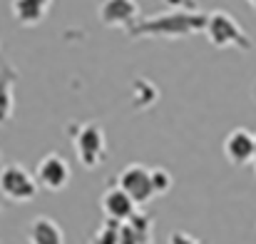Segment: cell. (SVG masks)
<instances>
[{
    "label": "cell",
    "instance_id": "obj_3",
    "mask_svg": "<svg viewBox=\"0 0 256 244\" xmlns=\"http://www.w3.org/2000/svg\"><path fill=\"white\" fill-rule=\"evenodd\" d=\"M70 132H72L70 142H72L75 157L85 169H94V167H100L104 162V157H107V137H104V130L97 122L72 125Z\"/></svg>",
    "mask_w": 256,
    "mask_h": 244
},
{
    "label": "cell",
    "instance_id": "obj_4",
    "mask_svg": "<svg viewBox=\"0 0 256 244\" xmlns=\"http://www.w3.org/2000/svg\"><path fill=\"white\" fill-rule=\"evenodd\" d=\"M38 182L35 174L28 172L22 164L10 162L0 167V194L10 202H32L38 197Z\"/></svg>",
    "mask_w": 256,
    "mask_h": 244
},
{
    "label": "cell",
    "instance_id": "obj_16",
    "mask_svg": "<svg viewBox=\"0 0 256 244\" xmlns=\"http://www.w3.org/2000/svg\"><path fill=\"white\" fill-rule=\"evenodd\" d=\"M172 184H174V179H172V174L167 169H162V167H152V189H154V197H162V194H167L172 189Z\"/></svg>",
    "mask_w": 256,
    "mask_h": 244
},
{
    "label": "cell",
    "instance_id": "obj_18",
    "mask_svg": "<svg viewBox=\"0 0 256 244\" xmlns=\"http://www.w3.org/2000/svg\"><path fill=\"white\" fill-rule=\"evenodd\" d=\"M172 10H196V0H164Z\"/></svg>",
    "mask_w": 256,
    "mask_h": 244
},
{
    "label": "cell",
    "instance_id": "obj_12",
    "mask_svg": "<svg viewBox=\"0 0 256 244\" xmlns=\"http://www.w3.org/2000/svg\"><path fill=\"white\" fill-rule=\"evenodd\" d=\"M120 244H152V222L142 214L122 222L120 227Z\"/></svg>",
    "mask_w": 256,
    "mask_h": 244
},
{
    "label": "cell",
    "instance_id": "obj_14",
    "mask_svg": "<svg viewBox=\"0 0 256 244\" xmlns=\"http://www.w3.org/2000/svg\"><path fill=\"white\" fill-rule=\"evenodd\" d=\"M157 87L152 85L150 80H144V78H140V80L132 85V102H134V107L137 110H147V107H152L154 102H157Z\"/></svg>",
    "mask_w": 256,
    "mask_h": 244
},
{
    "label": "cell",
    "instance_id": "obj_17",
    "mask_svg": "<svg viewBox=\"0 0 256 244\" xmlns=\"http://www.w3.org/2000/svg\"><path fill=\"white\" fill-rule=\"evenodd\" d=\"M167 244H204V242H202V239H196V237H192L189 232L176 229V232H172L170 234V242Z\"/></svg>",
    "mask_w": 256,
    "mask_h": 244
},
{
    "label": "cell",
    "instance_id": "obj_8",
    "mask_svg": "<svg viewBox=\"0 0 256 244\" xmlns=\"http://www.w3.org/2000/svg\"><path fill=\"white\" fill-rule=\"evenodd\" d=\"M224 157L236 167L252 162L254 157V132H249L246 127H236L224 137Z\"/></svg>",
    "mask_w": 256,
    "mask_h": 244
},
{
    "label": "cell",
    "instance_id": "obj_15",
    "mask_svg": "<svg viewBox=\"0 0 256 244\" xmlns=\"http://www.w3.org/2000/svg\"><path fill=\"white\" fill-rule=\"evenodd\" d=\"M120 222L104 219L102 227L97 229V234L92 237V244H120Z\"/></svg>",
    "mask_w": 256,
    "mask_h": 244
},
{
    "label": "cell",
    "instance_id": "obj_13",
    "mask_svg": "<svg viewBox=\"0 0 256 244\" xmlns=\"http://www.w3.org/2000/svg\"><path fill=\"white\" fill-rule=\"evenodd\" d=\"M15 110V70L0 68V125L12 117Z\"/></svg>",
    "mask_w": 256,
    "mask_h": 244
},
{
    "label": "cell",
    "instance_id": "obj_5",
    "mask_svg": "<svg viewBox=\"0 0 256 244\" xmlns=\"http://www.w3.org/2000/svg\"><path fill=\"white\" fill-rule=\"evenodd\" d=\"M117 187L137 204H147L154 199V189H152V169L144 167V164L134 162V164H127L120 177H117Z\"/></svg>",
    "mask_w": 256,
    "mask_h": 244
},
{
    "label": "cell",
    "instance_id": "obj_11",
    "mask_svg": "<svg viewBox=\"0 0 256 244\" xmlns=\"http://www.w3.org/2000/svg\"><path fill=\"white\" fill-rule=\"evenodd\" d=\"M28 242L30 244H65L62 229L50 217H35L28 227Z\"/></svg>",
    "mask_w": 256,
    "mask_h": 244
},
{
    "label": "cell",
    "instance_id": "obj_9",
    "mask_svg": "<svg viewBox=\"0 0 256 244\" xmlns=\"http://www.w3.org/2000/svg\"><path fill=\"white\" fill-rule=\"evenodd\" d=\"M100 204H102L104 219H112V222H120V224L127 222V219H132V217L137 214V204H134V202H132L120 187H110V189H104Z\"/></svg>",
    "mask_w": 256,
    "mask_h": 244
},
{
    "label": "cell",
    "instance_id": "obj_7",
    "mask_svg": "<svg viewBox=\"0 0 256 244\" xmlns=\"http://www.w3.org/2000/svg\"><path fill=\"white\" fill-rule=\"evenodd\" d=\"M97 15L104 28L130 30L140 20V3L137 0H102Z\"/></svg>",
    "mask_w": 256,
    "mask_h": 244
},
{
    "label": "cell",
    "instance_id": "obj_10",
    "mask_svg": "<svg viewBox=\"0 0 256 244\" xmlns=\"http://www.w3.org/2000/svg\"><path fill=\"white\" fill-rule=\"evenodd\" d=\"M50 5H52V0H12L10 10H12V18L22 28H35L45 20Z\"/></svg>",
    "mask_w": 256,
    "mask_h": 244
},
{
    "label": "cell",
    "instance_id": "obj_1",
    "mask_svg": "<svg viewBox=\"0 0 256 244\" xmlns=\"http://www.w3.org/2000/svg\"><path fill=\"white\" fill-rule=\"evenodd\" d=\"M206 13L202 10H167L154 18H140L127 35L130 38H186L204 33Z\"/></svg>",
    "mask_w": 256,
    "mask_h": 244
},
{
    "label": "cell",
    "instance_id": "obj_21",
    "mask_svg": "<svg viewBox=\"0 0 256 244\" xmlns=\"http://www.w3.org/2000/svg\"><path fill=\"white\" fill-rule=\"evenodd\" d=\"M249 3H252V5H254V8H256V0H249Z\"/></svg>",
    "mask_w": 256,
    "mask_h": 244
},
{
    "label": "cell",
    "instance_id": "obj_20",
    "mask_svg": "<svg viewBox=\"0 0 256 244\" xmlns=\"http://www.w3.org/2000/svg\"><path fill=\"white\" fill-rule=\"evenodd\" d=\"M252 95H254V100H256V80H254V85H252Z\"/></svg>",
    "mask_w": 256,
    "mask_h": 244
},
{
    "label": "cell",
    "instance_id": "obj_6",
    "mask_svg": "<svg viewBox=\"0 0 256 244\" xmlns=\"http://www.w3.org/2000/svg\"><path fill=\"white\" fill-rule=\"evenodd\" d=\"M70 164L68 160L60 155V152H50L45 155L40 162H38V169H35V182L38 187L48 189V192H62L68 184H70Z\"/></svg>",
    "mask_w": 256,
    "mask_h": 244
},
{
    "label": "cell",
    "instance_id": "obj_19",
    "mask_svg": "<svg viewBox=\"0 0 256 244\" xmlns=\"http://www.w3.org/2000/svg\"><path fill=\"white\" fill-rule=\"evenodd\" d=\"M252 164H254V172H256V135H254V157H252Z\"/></svg>",
    "mask_w": 256,
    "mask_h": 244
},
{
    "label": "cell",
    "instance_id": "obj_2",
    "mask_svg": "<svg viewBox=\"0 0 256 244\" xmlns=\"http://www.w3.org/2000/svg\"><path fill=\"white\" fill-rule=\"evenodd\" d=\"M204 35L209 38V43L219 50L226 48H236L242 53H249L254 48L252 38L244 33V28L239 25V20L224 10H214L206 13V23H204Z\"/></svg>",
    "mask_w": 256,
    "mask_h": 244
}]
</instances>
